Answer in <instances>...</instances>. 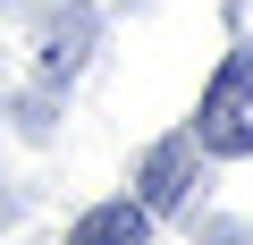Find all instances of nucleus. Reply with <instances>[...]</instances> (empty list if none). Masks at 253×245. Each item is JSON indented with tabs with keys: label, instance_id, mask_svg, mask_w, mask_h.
Listing matches in <instances>:
<instances>
[{
	"label": "nucleus",
	"instance_id": "obj_1",
	"mask_svg": "<svg viewBox=\"0 0 253 245\" xmlns=\"http://www.w3.org/2000/svg\"><path fill=\"white\" fill-rule=\"evenodd\" d=\"M194 144L219 152V161H245L253 152V51H228L203 110H194Z\"/></svg>",
	"mask_w": 253,
	"mask_h": 245
},
{
	"label": "nucleus",
	"instance_id": "obj_2",
	"mask_svg": "<svg viewBox=\"0 0 253 245\" xmlns=\"http://www.w3.org/2000/svg\"><path fill=\"white\" fill-rule=\"evenodd\" d=\"M144 211H177L186 203V186H194V136H161L152 152H144Z\"/></svg>",
	"mask_w": 253,
	"mask_h": 245
},
{
	"label": "nucleus",
	"instance_id": "obj_3",
	"mask_svg": "<svg viewBox=\"0 0 253 245\" xmlns=\"http://www.w3.org/2000/svg\"><path fill=\"white\" fill-rule=\"evenodd\" d=\"M144 228H152L144 203H101V211H84L68 228V245H144Z\"/></svg>",
	"mask_w": 253,
	"mask_h": 245
}]
</instances>
